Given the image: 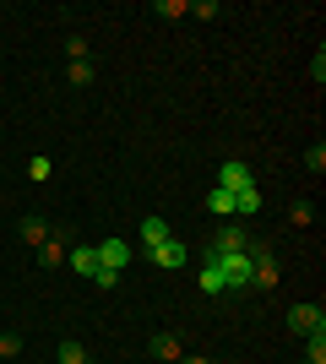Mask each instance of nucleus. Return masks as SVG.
Instances as JSON below:
<instances>
[{
  "label": "nucleus",
  "mask_w": 326,
  "mask_h": 364,
  "mask_svg": "<svg viewBox=\"0 0 326 364\" xmlns=\"http://www.w3.org/2000/svg\"><path fill=\"white\" fill-rule=\"evenodd\" d=\"M71 82L87 87V82H93V60H71Z\"/></svg>",
  "instance_id": "6ab92c4d"
},
{
  "label": "nucleus",
  "mask_w": 326,
  "mask_h": 364,
  "mask_svg": "<svg viewBox=\"0 0 326 364\" xmlns=\"http://www.w3.org/2000/svg\"><path fill=\"white\" fill-rule=\"evenodd\" d=\"M305 168H310V174H321V168H326V147H321V141L305 152Z\"/></svg>",
  "instance_id": "412c9836"
},
{
  "label": "nucleus",
  "mask_w": 326,
  "mask_h": 364,
  "mask_svg": "<svg viewBox=\"0 0 326 364\" xmlns=\"http://www.w3.org/2000/svg\"><path fill=\"white\" fill-rule=\"evenodd\" d=\"M283 277H278V256H266L256 261V272H250V289H278Z\"/></svg>",
  "instance_id": "1a4fd4ad"
},
{
  "label": "nucleus",
  "mask_w": 326,
  "mask_h": 364,
  "mask_svg": "<svg viewBox=\"0 0 326 364\" xmlns=\"http://www.w3.org/2000/svg\"><path fill=\"white\" fill-rule=\"evenodd\" d=\"M16 353H22V337H16V332H0V359H16Z\"/></svg>",
  "instance_id": "a211bd4d"
},
{
  "label": "nucleus",
  "mask_w": 326,
  "mask_h": 364,
  "mask_svg": "<svg viewBox=\"0 0 326 364\" xmlns=\"http://www.w3.org/2000/svg\"><path fill=\"white\" fill-rule=\"evenodd\" d=\"M288 223H294V228H310L315 223V207H310V201H294V207H288Z\"/></svg>",
  "instance_id": "f3484780"
},
{
  "label": "nucleus",
  "mask_w": 326,
  "mask_h": 364,
  "mask_svg": "<svg viewBox=\"0 0 326 364\" xmlns=\"http://www.w3.org/2000/svg\"><path fill=\"white\" fill-rule=\"evenodd\" d=\"M288 326H294L299 337H326V310L321 304H294V310H288Z\"/></svg>",
  "instance_id": "7ed1b4c3"
},
{
  "label": "nucleus",
  "mask_w": 326,
  "mask_h": 364,
  "mask_svg": "<svg viewBox=\"0 0 326 364\" xmlns=\"http://www.w3.org/2000/svg\"><path fill=\"white\" fill-rule=\"evenodd\" d=\"M163 240H174L169 223H163V218H141V245H147V250H158Z\"/></svg>",
  "instance_id": "9d476101"
},
{
  "label": "nucleus",
  "mask_w": 326,
  "mask_h": 364,
  "mask_svg": "<svg viewBox=\"0 0 326 364\" xmlns=\"http://www.w3.org/2000/svg\"><path fill=\"white\" fill-rule=\"evenodd\" d=\"M250 180V164H239V158H223V168H217V191H245Z\"/></svg>",
  "instance_id": "20e7f679"
},
{
  "label": "nucleus",
  "mask_w": 326,
  "mask_h": 364,
  "mask_svg": "<svg viewBox=\"0 0 326 364\" xmlns=\"http://www.w3.org/2000/svg\"><path fill=\"white\" fill-rule=\"evenodd\" d=\"M234 213H239V218H256V213H261V191H256V185L234 191Z\"/></svg>",
  "instance_id": "f8f14e48"
},
{
  "label": "nucleus",
  "mask_w": 326,
  "mask_h": 364,
  "mask_svg": "<svg viewBox=\"0 0 326 364\" xmlns=\"http://www.w3.org/2000/svg\"><path fill=\"white\" fill-rule=\"evenodd\" d=\"M245 245H250V228H245V223H223V228H217V234H212V240H207V261L239 256Z\"/></svg>",
  "instance_id": "f257e3e1"
},
{
  "label": "nucleus",
  "mask_w": 326,
  "mask_h": 364,
  "mask_svg": "<svg viewBox=\"0 0 326 364\" xmlns=\"http://www.w3.org/2000/svg\"><path fill=\"white\" fill-rule=\"evenodd\" d=\"M217 272H223V294H239V289H250L256 256H250V250H239V256H223V261H217Z\"/></svg>",
  "instance_id": "f03ea898"
},
{
  "label": "nucleus",
  "mask_w": 326,
  "mask_h": 364,
  "mask_svg": "<svg viewBox=\"0 0 326 364\" xmlns=\"http://www.w3.org/2000/svg\"><path fill=\"white\" fill-rule=\"evenodd\" d=\"M158 11H163V16H190V6H180V0H158Z\"/></svg>",
  "instance_id": "5701e85b"
},
{
  "label": "nucleus",
  "mask_w": 326,
  "mask_h": 364,
  "mask_svg": "<svg viewBox=\"0 0 326 364\" xmlns=\"http://www.w3.org/2000/svg\"><path fill=\"white\" fill-rule=\"evenodd\" d=\"M49 174H55V164H49V158H33V164H28V180H38V185H44Z\"/></svg>",
  "instance_id": "aec40b11"
},
{
  "label": "nucleus",
  "mask_w": 326,
  "mask_h": 364,
  "mask_svg": "<svg viewBox=\"0 0 326 364\" xmlns=\"http://www.w3.org/2000/svg\"><path fill=\"white\" fill-rule=\"evenodd\" d=\"M93 283H98V289H114V283H120V272H109V267H98V272H93Z\"/></svg>",
  "instance_id": "b1692460"
},
{
  "label": "nucleus",
  "mask_w": 326,
  "mask_h": 364,
  "mask_svg": "<svg viewBox=\"0 0 326 364\" xmlns=\"http://www.w3.org/2000/svg\"><path fill=\"white\" fill-rule=\"evenodd\" d=\"M65 261H71L82 277H93V272H98V250H93V245H71V256H65Z\"/></svg>",
  "instance_id": "9b49d317"
},
{
  "label": "nucleus",
  "mask_w": 326,
  "mask_h": 364,
  "mask_svg": "<svg viewBox=\"0 0 326 364\" xmlns=\"http://www.w3.org/2000/svg\"><path fill=\"white\" fill-rule=\"evenodd\" d=\"M65 55H71V60H87V38H82V33H71V38H65Z\"/></svg>",
  "instance_id": "4be33fe9"
},
{
  "label": "nucleus",
  "mask_w": 326,
  "mask_h": 364,
  "mask_svg": "<svg viewBox=\"0 0 326 364\" xmlns=\"http://www.w3.org/2000/svg\"><path fill=\"white\" fill-rule=\"evenodd\" d=\"M22 240H28V245H44L49 240V223H44V218H22Z\"/></svg>",
  "instance_id": "4468645a"
},
{
  "label": "nucleus",
  "mask_w": 326,
  "mask_h": 364,
  "mask_svg": "<svg viewBox=\"0 0 326 364\" xmlns=\"http://www.w3.org/2000/svg\"><path fill=\"white\" fill-rule=\"evenodd\" d=\"M55 364H87V348H82L77 337H71V343H60V353H55Z\"/></svg>",
  "instance_id": "2eb2a0df"
},
{
  "label": "nucleus",
  "mask_w": 326,
  "mask_h": 364,
  "mask_svg": "<svg viewBox=\"0 0 326 364\" xmlns=\"http://www.w3.org/2000/svg\"><path fill=\"white\" fill-rule=\"evenodd\" d=\"M207 213L212 218H234V191H212V196H207Z\"/></svg>",
  "instance_id": "ddd939ff"
},
{
  "label": "nucleus",
  "mask_w": 326,
  "mask_h": 364,
  "mask_svg": "<svg viewBox=\"0 0 326 364\" xmlns=\"http://www.w3.org/2000/svg\"><path fill=\"white\" fill-rule=\"evenodd\" d=\"M202 294H223V272H217V261H202Z\"/></svg>",
  "instance_id": "dca6fc26"
},
{
  "label": "nucleus",
  "mask_w": 326,
  "mask_h": 364,
  "mask_svg": "<svg viewBox=\"0 0 326 364\" xmlns=\"http://www.w3.org/2000/svg\"><path fill=\"white\" fill-rule=\"evenodd\" d=\"M125 261H131V245H125V240H104V245H98V267L125 272Z\"/></svg>",
  "instance_id": "423d86ee"
},
{
  "label": "nucleus",
  "mask_w": 326,
  "mask_h": 364,
  "mask_svg": "<svg viewBox=\"0 0 326 364\" xmlns=\"http://www.w3.org/2000/svg\"><path fill=\"white\" fill-rule=\"evenodd\" d=\"M190 16H202V22H207V16H217V0H196V6H190Z\"/></svg>",
  "instance_id": "393cba45"
},
{
  "label": "nucleus",
  "mask_w": 326,
  "mask_h": 364,
  "mask_svg": "<svg viewBox=\"0 0 326 364\" xmlns=\"http://www.w3.org/2000/svg\"><path fill=\"white\" fill-rule=\"evenodd\" d=\"M65 256H71V240H65V234H55V240L38 245V261H44V267H60Z\"/></svg>",
  "instance_id": "6e6552de"
},
{
  "label": "nucleus",
  "mask_w": 326,
  "mask_h": 364,
  "mask_svg": "<svg viewBox=\"0 0 326 364\" xmlns=\"http://www.w3.org/2000/svg\"><path fill=\"white\" fill-rule=\"evenodd\" d=\"M180 364H212V359H202V353H190V359H180Z\"/></svg>",
  "instance_id": "a878e982"
},
{
  "label": "nucleus",
  "mask_w": 326,
  "mask_h": 364,
  "mask_svg": "<svg viewBox=\"0 0 326 364\" xmlns=\"http://www.w3.org/2000/svg\"><path fill=\"white\" fill-rule=\"evenodd\" d=\"M153 261H158V267H169V272H180V267H185V240H163L153 250Z\"/></svg>",
  "instance_id": "0eeeda50"
},
{
  "label": "nucleus",
  "mask_w": 326,
  "mask_h": 364,
  "mask_svg": "<svg viewBox=\"0 0 326 364\" xmlns=\"http://www.w3.org/2000/svg\"><path fill=\"white\" fill-rule=\"evenodd\" d=\"M147 348H153L158 364H180V359H185V348H180V337H174V332H153V337H147Z\"/></svg>",
  "instance_id": "39448f33"
}]
</instances>
